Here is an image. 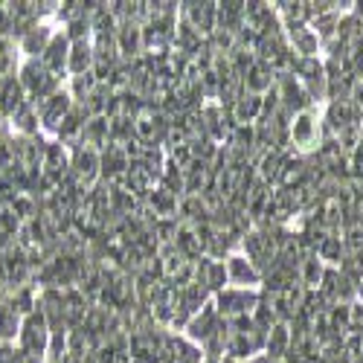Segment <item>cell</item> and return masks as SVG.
<instances>
[{"label": "cell", "instance_id": "1", "mask_svg": "<svg viewBox=\"0 0 363 363\" xmlns=\"http://www.w3.org/2000/svg\"><path fill=\"white\" fill-rule=\"evenodd\" d=\"M314 137H317V123H314L308 113H299L296 123H294V140H296L299 145H308Z\"/></svg>", "mask_w": 363, "mask_h": 363}, {"label": "cell", "instance_id": "2", "mask_svg": "<svg viewBox=\"0 0 363 363\" xmlns=\"http://www.w3.org/2000/svg\"><path fill=\"white\" fill-rule=\"evenodd\" d=\"M230 270L235 279H256V274L250 270V264H245V259H233L230 262Z\"/></svg>", "mask_w": 363, "mask_h": 363}]
</instances>
